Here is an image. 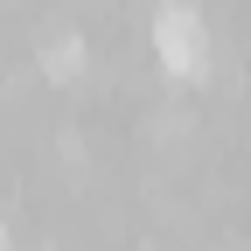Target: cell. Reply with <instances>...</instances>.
<instances>
[{"label": "cell", "instance_id": "obj_1", "mask_svg": "<svg viewBox=\"0 0 251 251\" xmlns=\"http://www.w3.org/2000/svg\"><path fill=\"white\" fill-rule=\"evenodd\" d=\"M153 56L168 77H202L209 70V21L196 0H161L153 14Z\"/></svg>", "mask_w": 251, "mask_h": 251}, {"label": "cell", "instance_id": "obj_2", "mask_svg": "<svg viewBox=\"0 0 251 251\" xmlns=\"http://www.w3.org/2000/svg\"><path fill=\"white\" fill-rule=\"evenodd\" d=\"M35 63H42L49 84H70V77L84 70V35H77V28H49L42 49H35Z\"/></svg>", "mask_w": 251, "mask_h": 251}, {"label": "cell", "instance_id": "obj_3", "mask_svg": "<svg viewBox=\"0 0 251 251\" xmlns=\"http://www.w3.org/2000/svg\"><path fill=\"white\" fill-rule=\"evenodd\" d=\"M0 251H14V244H7V230H0Z\"/></svg>", "mask_w": 251, "mask_h": 251}]
</instances>
